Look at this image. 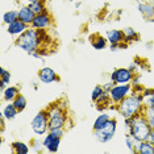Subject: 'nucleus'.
I'll list each match as a JSON object with an SVG mask.
<instances>
[{"label":"nucleus","instance_id":"a878e982","mask_svg":"<svg viewBox=\"0 0 154 154\" xmlns=\"http://www.w3.org/2000/svg\"><path fill=\"white\" fill-rule=\"evenodd\" d=\"M145 116L148 119L150 127L154 129V108H150V107H146V111H145Z\"/></svg>","mask_w":154,"mask_h":154},{"label":"nucleus","instance_id":"f257e3e1","mask_svg":"<svg viewBox=\"0 0 154 154\" xmlns=\"http://www.w3.org/2000/svg\"><path fill=\"white\" fill-rule=\"evenodd\" d=\"M44 29H26L24 33L19 36L16 40V45L19 48H21L23 50H25L26 53L32 54L33 51L40 53V45L42 42V36H44Z\"/></svg>","mask_w":154,"mask_h":154},{"label":"nucleus","instance_id":"6e6552de","mask_svg":"<svg viewBox=\"0 0 154 154\" xmlns=\"http://www.w3.org/2000/svg\"><path fill=\"white\" fill-rule=\"evenodd\" d=\"M132 79L133 72L131 69H117L111 75V80L115 85H128Z\"/></svg>","mask_w":154,"mask_h":154},{"label":"nucleus","instance_id":"412c9836","mask_svg":"<svg viewBox=\"0 0 154 154\" xmlns=\"http://www.w3.org/2000/svg\"><path fill=\"white\" fill-rule=\"evenodd\" d=\"M12 103H13V106L16 107V109L19 112L24 111V109H25V107H26V99L21 95V94H19V95L16 96V99L13 100Z\"/></svg>","mask_w":154,"mask_h":154},{"label":"nucleus","instance_id":"aec40b11","mask_svg":"<svg viewBox=\"0 0 154 154\" xmlns=\"http://www.w3.org/2000/svg\"><path fill=\"white\" fill-rule=\"evenodd\" d=\"M17 113H19V111L16 109V107L13 106V103L8 104V106L4 108V111H3V116H4V119H7V120H12V119H15Z\"/></svg>","mask_w":154,"mask_h":154},{"label":"nucleus","instance_id":"1a4fd4ad","mask_svg":"<svg viewBox=\"0 0 154 154\" xmlns=\"http://www.w3.org/2000/svg\"><path fill=\"white\" fill-rule=\"evenodd\" d=\"M50 16H49L48 12H42L40 13V15H36L32 21V28H36V29H45V28H48L50 25Z\"/></svg>","mask_w":154,"mask_h":154},{"label":"nucleus","instance_id":"7ed1b4c3","mask_svg":"<svg viewBox=\"0 0 154 154\" xmlns=\"http://www.w3.org/2000/svg\"><path fill=\"white\" fill-rule=\"evenodd\" d=\"M142 94L141 95H131L127 96L125 99H122L120 103L117 104V109L119 112L127 117H133L137 116V115L141 113L142 109Z\"/></svg>","mask_w":154,"mask_h":154},{"label":"nucleus","instance_id":"bb28decb","mask_svg":"<svg viewBox=\"0 0 154 154\" xmlns=\"http://www.w3.org/2000/svg\"><path fill=\"white\" fill-rule=\"evenodd\" d=\"M30 8H32V11L36 13V15H40V13H42V12H45V7H44V4L41 2H38V3H34V4H32V5H29Z\"/></svg>","mask_w":154,"mask_h":154},{"label":"nucleus","instance_id":"39448f33","mask_svg":"<svg viewBox=\"0 0 154 154\" xmlns=\"http://www.w3.org/2000/svg\"><path fill=\"white\" fill-rule=\"evenodd\" d=\"M116 133V120L109 119L108 122L100 129H94V136L99 142H108Z\"/></svg>","mask_w":154,"mask_h":154},{"label":"nucleus","instance_id":"f8f14e48","mask_svg":"<svg viewBox=\"0 0 154 154\" xmlns=\"http://www.w3.org/2000/svg\"><path fill=\"white\" fill-rule=\"evenodd\" d=\"M59 143H61V138L53 137V136H51L50 133H49L46 137H45L44 142H42V145L49 150V152L55 153V152L58 150V148H59Z\"/></svg>","mask_w":154,"mask_h":154},{"label":"nucleus","instance_id":"2eb2a0df","mask_svg":"<svg viewBox=\"0 0 154 154\" xmlns=\"http://www.w3.org/2000/svg\"><path fill=\"white\" fill-rule=\"evenodd\" d=\"M137 153L140 154H154V145L152 141H141L137 146Z\"/></svg>","mask_w":154,"mask_h":154},{"label":"nucleus","instance_id":"9d476101","mask_svg":"<svg viewBox=\"0 0 154 154\" xmlns=\"http://www.w3.org/2000/svg\"><path fill=\"white\" fill-rule=\"evenodd\" d=\"M38 78H40V80L42 83H53L55 82V80H58V75H57V72L54 71L53 69H50V67H44V69H41L40 71H38Z\"/></svg>","mask_w":154,"mask_h":154},{"label":"nucleus","instance_id":"c85d7f7f","mask_svg":"<svg viewBox=\"0 0 154 154\" xmlns=\"http://www.w3.org/2000/svg\"><path fill=\"white\" fill-rule=\"evenodd\" d=\"M49 133H50L53 137H58V138H62L63 136V128H53V129H49Z\"/></svg>","mask_w":154,"mask_h":154},{"label":"nucleus","instance_id":"2f4dec72","mask_svg":"<svg viewBox=\"0 0 154 154\" xmlns=\"http://www.w3.org/2000/svg\"><path fill=\"white\" fill-rule=\"evenodd\" d=\"M25 2L28 3L29 5H32V4H34V3H38V2H41V0H25Z\"/></svg>","mask_w":154,"mask_h":154},{"label":"nucleus","instance_id":"f03ea898","mask_svg":"<svg viewBox=\"0 0 154 154\" xmlns=\"http://www.w3.org/2000/svg\"><path fill=\"white\" fill-rule=\"evenodd\" d=\"M152 131L153 128L150 127L148 119L143 113H140L133 117L131 128H129V133L133 137L137 138L138 141H149Z\"/></svg>","mask_w":154,"mask_h":154},{"label":"nucleus","instance_id":"423d86ee","mask_svg":"<svg viewBox=\"0 0 154 154\" xmlns=\"http://www.w3.org/2000/svg\"><path fill=\"white\" fill-rule=\"evenodd\" d=\"M32 129L37 134H44L49 129V113L48 111H41L36 115L32 121Z\"/></svg>","mask_w":154,"mask_h":154},{"label":"nucleus","instance_id":"393cba45","mask_svg":"<svg viewBox=\"0 0 154 154\" xmlns=\"http://www.w3.org/2000/svg\"><path fill=\"white\" fill-rule=\"evenodd\" d=\"M124 34H125V41H134L136 38H137V33H136V30L132 29V28H125Z\"/></svg>","mask_w":154,"mask_h":154},{"label":"nucleus","instance_id":"f3484780","mask_svg":"<svg viewBox=\"0 0 154 154\" xmlns=\"http://www.w3.org/2000/svg\"><path fill=\"white\" fill-rule=\"evenodd\" d=\"M91 44H92V46L95 49L101 50V49H104L107 46V40L104 37H101L100 34H95V36L91 37Z\"/></svg>","mask_w":154,"mask_h":154},{"label":"nucleus","instance_id":"5701e85b","mask_svg":"<svg viewBox=\"0 0 154 154\" xmlns=\"http://www.w3.org/2000/svg\"><path fill=\"white\" fill-rule=\"evenodd\" d=\"M108 120H109V116H108L107 113L100 115V116L95 120V122H94V129H100L101 127H104V125L108 122Z\"/></svg>","mask_w":154,"mask_h":154},{"label":"nucleus","instance_id":"ddd939ff","mask_svg":"<svg viewBox=\"0 0 154 154\" xmlns=\"http://www.w3.org/2000/svg\"><path fill=\"white\" fill-rule=\"evenodd\" d=\"M26 26H28V24L25 23H23L21 20H16V21H13L11 24H8V33L9 34H13V36H17V34H21L24 33L26 30Z\"/></svg>","mask_w":154,"mask_h":154},{"label":"nucleus","instance_id":"473e14b6","mask_svg":"<svg viewBox=\"0 0 154 154\" xmlns=\"http://www.w3.org/2000/svg\"><path fill=\"white\" fill-rule=\"evenodd\" d=\"M149 141H152V142H153V145H154V129L152 131V134H150V138H149Z\"/></svg>","mask_w":154,"mask_h":154},{"label":"nucleus","instance_id":"7c9ffc66","mask_svg":"<svg viewBox=\"0 0 154 154\" xmlns=\"http://www.w3.org/2000/svg\"><path fill=\"white\" fill-rule=\"evenodd\" d=\"M113 86H115V83L111 80L109 83H107V85H104V86H103V88H104V91H108V92H109V90H111Z\"/></svg>","mask_w":154,"mask_h":154},{"label":"nucleus","instance_id":"4be33fe9","mask_svg":"<svg viewBox=\"0 0 154 154\" xmlns=\"http://www.w3.org/2000/svg\"><path fill=\"white\" fill-rule=\"evenodd\" d=\"M12 149L16 154H28L29 153V148H28V145H25L24 142H13Z\"/></svg>","mask_w":154,"mask_h":154},{"label":"nucleus","instance_id":"c756f323","mask_svg":"<svg viewBox=\"0 0 154 154\" xmlns=\"http://www.w3.org/2000/svg\"><path fill=\"white\" fill-rule=\"evenodd\" d=\"M0 78H2V82H4L7 85V83H9V80H11V74H9V71L2 69V71H0Z\"/></svg>","mask_w":154,"mask_h":154},{"label":"nucleus","instance_id":"9b49d317","mask_svg":"<svg viewBox=\"0 0 154 154\" xmlns=\"http://www.w3.org/2000/svg\"><path fill=\"white\" fill-rule=\"evenodd\" d=\"M34 16H36V13L32 11V8H30L29 5H24L20 8L19 11V20H21L23 23L28 24V25H30L34 19Z\"/></svg>","mask_w":154,"mask_h":154},{"label":"nucleus","instance_id":"0eeeda50","mask_svg":"<svg viewBox=\"0 0 154 154\" xmlns=\"http://www.w3.org/2000/svg\"><path fill=\"white\" fill-rule=\"evenodd\" d=\"M131 92V85H115L109 90V97L115 104H119L122 99L128 96V94Z\"/></svg>","mask_w":154,"mask_h":154},{"label":"nucleus","instance_id":"6ab92c4d","mask_svg":"<svg viewBox=\"0 0 154 154\" xmlns=\"http://www.w3.org/2000/svg\"><path fill=\"white\" fill-rule=\"evenodd\" d=\"M138 9L145 17H153L154 16V5L153 4L142 3V4H138Z\"/></svg>","mask_w":154,"mask_h":154},{"label":"nucleus","instance_id":"20e7f679","mask_svg":"<svg viewBox=\"0 0 154 154\" xmlns=\"http://www.w3.org/2000/svg\"><path fill=\"white\" fill-rule=\"evenodd\" d=\"M49 113V129L63 128L66 124V113L59 106H53L48 109Z\"/></svg>","mask_w":154,"mask_h":154},{"label":"nucleus","instance_id":"a211bd4d","mask_svg":"<svg viewBox=\"0 0 154 154\" xmlns=\"http://www.w3.org/2000/svg\"><path fill=\"white\" fill-rule=\"evenodd\" d=\"M17 95H19V88L17 87H8V88L3 91V97L7 101H13Z\"/></svg>","mask_w":154,"mask_h":154},{"label":"nucleus","instance_id":"72a5a7b5","mask_svg":"<svg viewBox=\"0 0 154 154\" xmlns=\"http://www.w3.org/2000/svg\"><path fill=\"white\" fill-rule=\"evenodd\" d=\"M150 2H152V3H153V4H154V0H150Z\"/></svg>","mask_w":154,"mask_h":154},{"label":"nucleus","instance_id":"b1692460","mask_svg":"<svg viewBox=\"0 0 154 154\" xmlns=\"http://www.w3.org/2000/svg\"><path fill=\"white\" fill-rule=\"evenodd\" d=\"M16 20H19V12L16 11H9L3 16V21L5 24H11L13 21H16Z\"/></svg>","mask_w":154,"mask_h":154},{"label":"nucleus","instance_id":"cd10ccee","mask_svg":"<svg viewBox=\"0 0 154 154\" xmlns=\"http://www.w3.org/2000/svg\"><path fill=\"white\" fill-rule=\"evenodd\" d=\"M103 92H104L103 86H96L95 88H94V91H92V95H91V97H92V100H94V101H96V99H97V97H99Z\"/></svg>","mask_w":154,"mask_h":154},{"label":"nucleus","instance_id":"dca6fc26","mask_svg":"<svg viewBox=\"0 0 154 154\" xmlns=\"http://www.w3.org/2000/svg\"><path fill=\"white\" fill-rule=\"evenodd\" d=\"M142 103L146 107L154 108V90H145L142 92Z\"/></svg>","mask_w":154,"mask_h":154},{"label":"nucleus","instance_id":"4468645a","mask_svg":"<svg viewBox=\"0 0 154 154\" xmlns=\"http://www.w3.org/2000/svg\"><path fill=\"white\" fill-rule=\"evenodd\" d=\"M107 40L109 41L111 44H121L122 41H125V34L124 30H108L107 32Z\"/></svg>","mask_w":154,"mask_h":154}]
</instances>
